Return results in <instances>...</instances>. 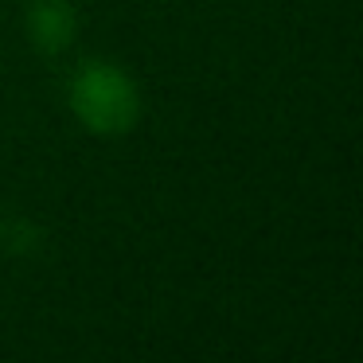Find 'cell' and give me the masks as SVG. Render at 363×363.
Wrapping results in <instances>:
<instances>
[{
  "label": "cell",
  "instance_id": "cell-1",
  "mask_svg": "<svg viewBox=\"0 0 363 363\" xmlns=\"http://www.w3.org/2000/svg\"><path fill=\"white\" fill-rule=\"evenodd\" d=\"M71 110L94 133H125L141 113V94L121 67L86 63L71 82Z\"/></svg>",
  "mask_w": 363,
  "mask_h": 363
},
{
  "label": "cell",
  "instance_id": "cell-2",
  "mask_svg": "<svg viewBox=\"0 0 363 363\" xmlns=\"http://www.w3.org/2000/svg\"><path fill=\"white\" fill-rule=\"evenodd\" d=\"M28 32H32L35 48L55 55L74 35V9L67 0H35L32 12H28Z\"/></svg>",
  "mask_w": 363,
  "mask_h": 363
}]
</instances>
